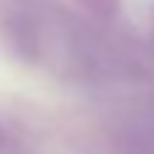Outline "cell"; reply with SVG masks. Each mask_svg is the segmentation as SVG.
I'll list each match as a JSON object with an SVG mask.
<instances>
[{
  "mask_svg": "<svg viewBox=\"0 0 154 154\" xmlns=\"http://www.w3.org/2000/svg\"><path fill=\"white\" fill-rule=\"evenodd\" d=\"M92 8H97V11H111L114 8V0H87Z\"/></svg>",
  "mask_w": 154,
  "mask_h": 154,
  "instance_id": "1",
  "label": "cell"
}]
</instances>
